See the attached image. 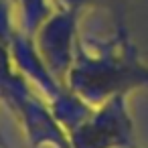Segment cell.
I'll return each mask as SVG.
<instances>
[{
	"instance_id": "cell-1",
	"label": "cell",
	"mask_w": 148,
	"mask_h": 148,
	"mask_svg": "<svg viewBox=\"0 0 148 148\" xmlns=\"http://www.w3.org/2000/svg\"><path fill=\"white\" fill-rule=\"evenodd\" d=\"M71 85L83 99L103 103L120 93L148 89V65L138 57L134 45L122 37L118 47H110L99 55L83 53L73 67Z\"/></svg>"
},
{
	"instance_id": "cell-2",
	"label": "cell",
	"mask_w": 148,
	"mask_h": 148,
	"mask_svg": "<svg viewBox=\"0 0 148 148\" xmlns=\"http://www.w3.org/2000/svg\"><path fill=\"white\" fill-rule=\"evenodd\" d=\"M73 148H132L134 124L128 112L126 95H114L99 103V110L81 122L73 130Z\"/></svg>"
},
{
	"instance_id": "cell-3",
	"label": "cell",
	"mask_w": 148,
	"mask_h": 148,
	"mask_svg": "<svg viewBox=\"0 0 148 148\" xmlns=\"http://www.w3.org/2000/svg\"><path fill=\"white\" fill-rule=\"evenodd\" d=\"M132 148H138V146H132Z\"/></svg>"
}]
</instances>
